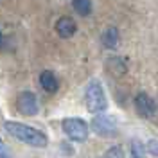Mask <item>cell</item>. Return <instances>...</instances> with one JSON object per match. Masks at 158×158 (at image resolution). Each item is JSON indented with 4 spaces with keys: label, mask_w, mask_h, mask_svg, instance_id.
Listing matches in <instances>:
<instances>
[{
    "label": "cell",
    "mask_w": 158,
    "mask_h": 158,
    "mask_svg": "<svg viewBox=\"0 0 158 158\" xmlns=\"http://www.w3.org/2000/svg\"><path fill=\"white\" fill-rule=\"evenodd\" d=\"M2 41H4V36H2V31H0V45H2Z\"/></svg>",
    "instance_id": "cell-16"
},
{
    "label": "cell",
    "mask_w": 158,
    "mask_h": 158,
    "mask_svg": "<svg viewBox=\"0 0 158 158\" xmlns=\"http://www.w3.org/2000/svg\"><path fill=\"white\" fill-rule=\"evenodd\" d=\"M133 102H135V108H137V111H138V115H140V117L153 118L155 115H156V111H158L156 101L151 97V95H148L146 92L137 94L135 99H133Z\"/></svg>",
    "instance_id": "cell-6"
},
{
    "label": "cell",
    "mask_w": 158,
    "mask_h": 158,
    "mask_svg": "<svg viewBox=\"0 0 158 158\" xmlns=\"http://www.w3.org/2000/svg\"><path fill=\"white\" fill-rule=\"evenodd\" d=\"M129 156L131 158H146V148L140 140H133L129 146Z\"/></svg>",
    "instance_id": "cell-11"
},
{
    "label": "cell",
    "mask_w": 158,
    "mask_h": 158,
    "mask_svg": "<svg viewBox=\"0 0 158 158\" xmlns=\"http://www.w3.org/2000/svg\"><path fill=\"white\" fill-rule=\"evenodd\" d=\"M40 85H41V88L45 90L47 94H56L58 88H59L58 77H56L54 72H50V70H43V72L40 74Z\"/></svg>",
    "instance_id": "cell-8"
},
{
    "label": "cell",
    "mask_w": 158,
    "mask_h": 158,
    "mask_svg": "<svg viewBox=\"0 0 158 158\" xmlns=\"http://www.w3.org/2000/svg\"><path fill=\"white\" fill-rule=\"evenodd\" d=\"M101 40H102V45H104L106 49H115L117 43H118V29L115 25H110L108 29L102 32Z\"/></svg>",
    "instance_id": "cell-9"
},
{
    "label": "cell",
    "mask_w": 158,
    "mask_h": 158,
    "mask_svg": "<svg viewBox=\"0 0 158 158\" xmlns=\"http://www.w3.org/2000/svg\"><path fill=\"white\" fill-rule=\"evenodd\" d=\"M16 110H18V113H22L23 117H34L40 111L38 97L32 92H29V90L20 92L18 99H16Z\"/></svg>",
    "instance_id": "cell-5"
},
{
    "label": "cell",
    "mask_w": 158,
    "mask_h": 158,
    "mask_svg": "<svg viewBox=\"0 0 158 158\" xmlns=\"http://www.w3.org/2000/svg\"><path fill=\"white\" fill-rule=\"evenodd\" d=\"M61 128H63L65 135H67L72 142L83 144V142H86V138H88V124L79 117L63 118V120H61Z\"/></svg>",
    "instance_id": "cell-3"
},
{
    "label": "cell",
    "mask_w": 158,
    "mask_h": 158,
    "mask_svg": "<svg viewBox=\"0 0 158 158\" xmlns=\"http://www.w3.org/2000/svg\"><path fill=\"white\" fill-rule=\"evenodd\" d=\"M99 158H124V149H122V146H111Z\"/></svg>",
    "instance_id": "cell-12"
},
{
    "label": "cell",
    "mask_w": 158,
    "mask_h": 158,
    "mask_svg": "<svg viewBox=\"0 0 158 158\" xmlns=\"http://www.w3.org/2000/svg\"><path fill=\"white\" fill-rule=\"evenodd\" d=\"M4 128L9 133L11 137L18 138L20 142L32 146V148H45L49 144V137L40 131V129L27 126V124H22V122H13V120H6L4 122Z\"/></svg>",
    "instance_id": "cell-1"
},
{
    "label": "cell",
    "mask_w": 158,
    "mask_h": 158,
    "mask_svg": "<svg viewBox=\"0 0 158 158\" xmlns=\"http://www.w3.org/2000/svg\"><path fill=\"white\" fill-rule=\"evenodd\" d=\"M144 148H146V151H148L149 155H153L155 158H158V140H156V138L148 140V144H146Z\"/></svg>",
    "instance_id": "cell-14"
},
{
    "label": "cell",
    "mask_w": 158,
    "mask_h": 158,
    "mask_svg": "<svg viewBox=\"0 0 158 158\" xmlns=\"http://www.w3.org/2000/svg\"><path fill=\"white\" fill-rule=\"evenodd\" d=\"M85 104H86V110H88L90 113H94V115L104 113L106 108H108V101H106L104 88H102V85L99 83L97 79H92L86 85V90H85Z\"/></svg>",
    "instance_id": "cell-2"
},
{
    "label": "cell",
    "mask_w": 158,
    "mask_h": 158,
    "mask_svg": "<svg viewBox=\"0 0 158 158\" xmlns=\"http://www.w3.org/2000/svg\"><path fill=\"white\" fill-rule=\"evenodd\" d=\"M92 131L99 135V137L104 138H113L118 133V122L113 115H108V113H99L94 117L92 124H90Z\"/></svg>",
    "instance_id": "cell-4"
},
{
    "label": "cell",
    "mask_w": 158,
    "mask_h": 158,
    "mask_svg": "<svg viewBox=\"0 0 158 158\" xmlns=\"http://www.w3.org/2000/svg\"><path fill=\"white\" fill-rule=\"evenodd\" d=\"M72 7L79 16H88L92 13V0H72Z\"/></svg>",
    "instance_id": "cell-10"
},
{
    "label": "cell",
    "mask_w": 158,
    "mask_h": 158,
    "mask_svg": "<svg viewBox=\"0 0 158 158\" xmlns=\"http://www.w3.org/2000/svg\"><path fill=\"white\" fill-rule=\"evenodd\" d=\"M108 69L111 70V72H115V74H124L126 72V65L120 61L118 58H111V59H108Z\"/></svg>",
    "instance_id": "cell-13"
},
{
    "label": "cell",
    "mask_w": 158,
    "mask_h": 158,
    "mask_svg": "<svg viewBox=\"0 0 158 158\" xmlns=\"http://www.w3.org/2000/svg\"><path fill=\"white\" fill-rule=\"evenodd\" d=\"M0 158H11L9 149H7L6 144H4V140H2V138H0Z\"/></svg>",
    "instance_id": "cell-15"
},
{
    "label": "cell",
    "mask_w": 158,
    "mask_h": 158,
    "mask_svg": "<svg viewBox=\"0 0 158 158\" xmlns=\"http://www.w3.org/2000/svg\"><path fill=\"white\" fill-rule=\"evenodd\" d=\"M76 22L70 18V16H61L58 18L56 22V32H58V36L61 38H72L74 34H76Z\"/></svg>",
    "instance_id": "cell-7"
}]
</instances>
